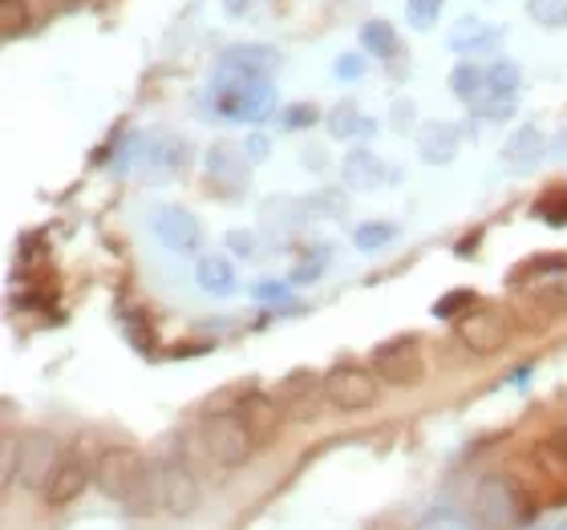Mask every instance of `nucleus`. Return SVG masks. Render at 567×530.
<instances>
[{
	"label": "nucleus",
	"mask_w": 567,
	"mask_h": 530,
	"mask_svg": "<svg viewBox=\"0 0 567 530\" xmlns=\"http://www.w3.org/2000/svg\"><path fill=\"white\" fill-rule=\"evenodd\" d=\"M305 166H308V170H324V166H329V154H324V150H305Z\"/></svg>",
	"instance_id": "44"
},
{
	"label": "nucleus",
	"mask_w": 567,
	"mask_h": 530,
	"mask_svg": "<svg viewBox=\"0 0 567 530\" xmlns=\"http://www.w3.org/2000/svg\"><path fill=\"white\" fill-rule=\"evenodd\" d=\"M29 29V0H0V37L17 41Z\"/></svg>",
	"instance_id": "28"
},
{
	"label": "nucleus",
	"mask_w": 567,
	"mask_h": 530,
	"mask_svg": "<svg viewBox=\"0 0 567 530\" xmlns=\"http://www.w3.org/2000/svg\"><path fill=\"white\" fill-rule=\"evenodd\" d=\"M227 248L236 251V256H244V260H260V256H264L260 239L251 236V231H244V227H236V231H227Z\"/></svg>",
	"instance_id": "35"
},
{
	"label": "nucleus",
	"mask_w": 567,
	"mask_h": 530,
	"mask_svg": "<svg viewBox=\"0 0 567 530\" xmlns=\"http://www.w3.org/2000/svg\"><path fill=\"white\" fill-rule=\"evenodd\" d=\"M373 373L385 385H398V389H410L425 377V356H422V336L417 332H402L393 341L378 344L373 349Z\"/></svg>",
	"instance_id": "4"
},
{
	"label": "nucleus",
	"mask_w": 567,
	"mask_h": 530,
	"mask_svg": "<svg viewBox=\"0 0 567 530\" xmlns=\"http://www.w3.org/2000/svg\"><path fill=\"white\" fill-rule=\"evenodd\" d=\"M527 17L539 29H567V0H527Z\"/></svg>",
	"instance_id": "29"
},
{
	"label": "nucleus",
	"mask_w": 567,
	"mask_h": 530,
	"mask_svg": "<svg viewBox=\"0 0 567 530\" xmlns=\"http://www.w3.org/2000/svg\"><path fill=\"white\" fill-rule=\"evenodd\" d=\"M154 474H158V507H163L166 515L187 519V515H195V510H199L203 486H199V478H195V470H190L187 458H183V461H178V458L158 461V466H154Z\"/></svg>",
	"instance_id": "8"
},
{
	"label": "nucleus",
	"mask_w": 567,
	"mask_h": 530,
	"mask_svg": "<svg viewBox=\"0 0 567 530\" xmlns=\"http://www.w3.org/2000/svg\"><path fill=\"white\" fill-rule=\"evenodd\" d=\"M417 530H471V522L462 519L454 507H430L417 522Z\"/></svg>",
	"instance_id": "32"
},
{
	"label": "nucleus",
	"mask_w": 567,
	"mask_h": 530,
	"mask_svg": "<svg viewBox=\"0 0 567 530\" xmlns=\"http://www.w3.org/2000/svg\"><path fill=\"white\" fill-rule=\"evenodd\" d=\"M458 341L478 356L498 353L507 344V320L491 308H471L466 316H458Z\"/></svg>",
	"instance_id": "10"
},
{
	"label": "nucleus",
	"mask_w": 567,
	"mask_h": 530,
	"mask_svg": "<svg viewBox=\"0 0 567 530\" xmlns=\"http://www.w3.org/2000/svg\"><path fill=\"white\" fill-rule=\"evenodd\" d=\"M207 102L219 118L227 122H264L272 118L276 110V90L268 77H244V73H215L212 90H207Z\"/></svg>",
	"instance_id": "2"
},
{
	"label": "nucleus",
	"mask_w": 567,
	"mask_h": 530,
	"mask_svg": "<svg viewBox=\"0 0 567 530\" xmlns=\"http://www.w3.org/2000/svg\"><path fill=\"white\" fill-rule=\"evenodd\" d=\"M341 175H344V187L349 190H378L381 183H385V175H393V170L381 163L369 146H353V150L344 154Z\"/></svg>",
	"instance_id": "17"
},
{
	"label": "nucleus",
	"mask_w": 567,
	"mask_h": 530,
	"mask_svg": "<svg viewBox=\"0 0 567 530\" xmlns=\"http://www.w3.org/2000/svg\"><path fill=\"white\" fill-rule=\"evenodd\" d=\"M203 446H207V458H212L215 466L236 470V466H244V461L251 458L256 437H251V429L244 425L239 413H212V422L203 429Z\"/></svg>",
	"instance_id": "5"
},
{
	"label": "nucleus",
	"mask_w": 567,
	"mask_h": 530,
	"mask_svg": "<svg viewBox=\"0 0 567 530\" xmlns=\"http://www.w3.org/2000/svg\"><path fill=\"white\" fill-rule=\"evenodd\" d=\"M462 308H478V300H474V292H466V288H458V292H446V295H437L434 300V312L437 320H450V316H458Z\"/></svg>",
	"instance_id": "33"
},
{
	"label": "nucleus",
	"mask_w": 567,
	"mask_h": 530,
	"mask_svg": "<svg viewBox=\"0 0 567 530\" xmlns=\"http://www.w3.org/2000/svg\"><path fill=\"white\" fill-rule=\"evenodd\" d=\"M239 146H244V154H248L251 166H260V163H268V158H272V142L264 138V134H248Z\"/></svg>",
	"instance_id": "40"
},
{
	"label": "nucleus",
	"mask_w": 567,
	"mask_h": 530,
	"mask_svg": "<svg viewBox=\"0 0 567 530\" xmlns=\"http://www.w3.org/2000/svg\"><path fill=\"white\" fill-rule=\"evenodd\" d=\"M414 118H417V106L414 102H410V97H398V102H393V118H390V126L398 134H410L414 131Z\"/></svg>",
	"instance_id": "37"
},
{
	"label": "nucleus",
	"mask_w": 567,
	"mask_h": 530,
	"mask_svg": "<svg viewBox=\"0 0 567 530\" xmlns=\"http://www.w3.org/2000/svg\"><path fill=\"white\" fill-rule=\"evenodd\" d=\"M195 283L207 295H236L239 288L236 263L227 260V256H203L199 268H195Z\"/></svg>",
	"instance_id": "21"
},
{
	"label": "nucleus",
	"mask_w": 567,
	"mask_h": 530,
	"mask_svg": "<svg viewBox=\"0 0 567 530\" xmlns=\"http://www.w3.org/2000/svg\"><path fill=\"white\" fill-rule=\"evenodd\" d=\"M251 0H224V9H227V17H239V12L248 9Z\"/></svg>",
	"instance_id": "45"
},
{
	"label": "nucleus",
	"mask_w": 567,
	"mask_h": 530,
	"mask_svg": "<svg viewBox=\"0 0 567 530\" xmlns=\"http://www.w3.org/2000/svg\"><path fill=\"white\" fill-rule=\"evenodd\" d=\"M527 519L523 490L511 482L507 474H486L474 486V522L483 530H515Z\"/></svg>",
	"instance_id": "3"
},
{
	"label": "nucleus",
	"mask_w": 567,
	"mask_h": 530,
	"mask_svg": "<svg viewBox=\"0 0 567 530\" xmlns=\"http://www.w3.org/2000/svg\"><path fill=\"white\" fill-rule=\"evenodd\" d=\"M4 486L17 482V437H4Z\"/></svg>",
	"instance_id": "42"
},
{
	"label": "nucleus",
	"mask_w": 567,
	"mask_h": 530,
	"mask_svg": "<svg viewBox=\"0 0 567 530\" xmlns=\"http://www.w3.org/2000/svg\"><path fill=\"white\" fill-rule=\"evenodd\" d=\"M458 146H462V134L454 122H425L422 131H417V158L430 166L454 163Z\"/></svg>",
	"instance_id": "16"
},
{
	"label": "nucleus",
	"mask_w": 567,
	"mask_h": 530,
	"mask_svg": "<svg viewBox=\"0 0 567 530\" xmlns=\"http://www.w3.org/2000/svg\"><path fill=\"white\" fill-rule=\"evenodd\" d=\"M320 110L308 106V102H296V106H284L280 114V131H305V126H317Z\"/></svg>",
	"instance_id": "34"
},
{
	"label": "nucleus",
	"mask_w": 567,
	"mask_h": 530,
	"mask_svg": "<svg viewBox=\"0 0 567 530\" xmlns=\"http://www.w3.org/2000/svg\"><path fill=\"white\" fill-rule=\"evenodd\" d=\"M378 131V122L365 118L353 102H341V106L329 114V134L337 142H357V138H369V134Z\"/></svg>",
	"instance_id": "23"
},
{
	"label": "nucleus",
	"mask_w": 567,
	"mask_h": 530,
	"mask_svg": "<svg viewBox=\"0 0 567 530\" xmlns=\"http://www.w3.org/2000/svg\"><path fill=\"white\" fill-rule=\"evenodd\" d=\"M361 49H365L369 58L393 61L402 53V41H398V29L385 17H373V21L361 24Z\"/></svg>",
	"instance_id": "22"
},
{
	"label": "nucleus",
	"mask_w": 567,
	"mask_h": 530,
	"mask_svg": "<svg viewBox=\"0 0 567 530\" xmlns=\"http://www.w3.org/2000/svg\"><path fill=\"white\" fill-rule=\"evenodd\" d=\"M138 163L154 175H178L190 163V150L187 142L178 138H146V146L138 150Z\"/></svg>",
	"instance_id": "19"
},
{
	"label": "nucleus",
	"mask_w": 567,
	"mask_h": 530,
	"mask_svg": "<svg viewBox=\"0 0 567 530\" xmlns=\"http://www.w3.org/2000/svg\"><path fill=\"white\" fill-rule=\"evenodd\" d=\"M65 4H73V0H65Z\"/></svg>",
	"instance_id": "46"
},
{
	"label": "nucleus",
	"mask_w": 567,
	"mask_h": 530,
	"mask_svg": "<svg viewBox=\"0 0 567 530\" xmlns=\"http://www.w3.org/2000/svg\"><path fill=\"white\" fill-rule=\"evenodd\" d=\"M539 158H544V131L539 126H519L503 146V163L511 170H535Z\"/></svg>",
	"instance_id": "20"
},
{
	"label": "nucleus",
	"mask_w": 567,
	"mask_h": 530,
	"mask_svg": "<svg viewBox=\"0 0 567 530\" xmlns=\"http://www.w3.org/2000/svg\"><path fill=\"white\" fill-rule=\"evenodd\" d=\"M236 413L244 417V425L251 429V437H256V446H268L276 434H280V425H284V405L280 397H272V393H260V389H251L239 397Z\"/></svg>",
	"instance_id": "11"
},
{
	"label": "nucleus",
	"mask_w": 567,
	"mask_h": 530,
	"mask_svg": "<svg viewBox=\"0 0 567 530\" xmlns=\"http://www.w3.org/2000/svg\"><path fill=\"white\" fill-rule=\"evenodd\" d=\"M317 389H324V385H317V373H308V368H296V373H288V377L280 381L276 397H280L284 413H292L296 422H305V417H312Z\"/></svg>",
	"instance_id": "18"
},
{
	"label": "nucleus",
	"mask_w": 567,
	"mask_h": 530,
	"mask_svg": "<svg viewBox=\"0 0 567 530\" xmlns=\"http://www.w3.org/2000/svg\"><path fill=\"white\" fill-rule=\"evenodd\" d=\"M264 219L276 227H300L308 219V207H305V199H288V195L280 199V195H276V199L264 202Z\"/></svg>",
	"instance_id": "27"
},
{
	"label": "nucleus",
	"mask_w": 567,
	"mask_h": 530,
	"mask_svg": "<svg viewBox=\"0 0 567 530\" xmlns=\"http://www.w3.org/2000/svg\"><path fill=\"white\" fill-rule=\"evenodd\" d=\"M519 65L515 61H495L491 70H486V97L483 102H491V97H515L519 94ZM478 102V106H483Z\"/></svg>",
	"instance_id": "25"
},
{
	"label": "nucleus",
	"mask_w": 567,
	"mask_h": 530,
	"mask_svg": "<svg viewBox=\"0 0 567 530\" xmlns=\"http://www.w3.org/2000/svg\"><path fill=\"white\" fill-rule=\"evenodd\" d=\"M332 73H337V82H361L365 77V58L361 53H341L332 61Z\"/></svg>",
	"instance_id": "36"
},
{
	"label": "nucleus",
	"mask_w": 567,
	"mask_h": 530,
	"mask_svg": "<svg viewBox=\"0 0 567 530\" xmlns=\"http://www.w3.org/2000/svg\"><path fill=\"white\" fill-rule=\"evenodd\" d=\"M251 295H260V300H276V295H288V288H284V283H256Z\"/></svg>",
	"instance_id": "43"
},
{
	"label": "nucleus",
	"mask_w": 567,
	"mask_h": 530,
	"mask_svg": "<svg viewBox=\"0 0 567 530\" xmlns=\"http://www.w3.org/2000/svg\"><path fill=\"white\" fill-rule=\"evenodd\" d=\"M437 17H442V0H405V21L414 24L417 33L434 29Z\"/></svg>",
	"instance_id": "31"
},
{
	"label": "nucleus",
	"mask_w": 567,
	"mask_h": 530,
	"mask_svg": "<svg viewBox=\"0 0 567 530\" xmlns=\"http://www.w3.org/2000/svg\"><path fill=\"white\" fill-rule=\"evenodd\" d=\"M503 45V29L483 17H462L454 29H450V49L462 53V58H471V53H495Z\"/></svg>",
	"instance_id": "14"
},
{
	"label": "nucleus",
	"mask_w": 567,
	"mask_h": 530,
	"mask_svg": "<svg viewBox=\"0 0 567 530\" xmlns=\"http://www.w3.org/2000/svg\"><path fill=\"white\" fill-rule=\"evenodd\" d=\"M284 65V58L272 45H231L219 58V70L227 73H244V77H272Z\"/></svg>",
	"instance_id": "15"
},
{
	"label": "nucleus",
	"mask_w": 567,
	"mask_h": 530,
	"mask_svg": "<svg viewBox=\"0 0 567 530\" xmlns=\"http://www.w3.org/2000/svg\"><path fill=\"white\" fill-rule=\"evenodd\" d=\"M90 466H85L82 458H65L58 466V470H53V478H49V486H45V507H70V502H78V498L85 495V486H90Z\"/></svg>",
	"instance_id": "13"
},
{
	"label": "nucleus",
	"mask_w": 567,
	"mask_h": 530,
	"mask_svg": "<svg viewBox=\"0 0 567 530\" xmlns=\"http://www.w3.org/2000/svg\"><path fill=\"white\" fill-rule=\"evenodd\" d=\"M353 243H357V251H365V256H378V251H385L390 243H398V227L381 224V219H373V224H361L353 231Z\"/></svg>",
	"instance_id": "26"
},
{
	"label": "nucleus",
	"mask_w": 567,
	"mask_h": 530,
	"mask_svg": "<svg viewBox=\"0 0 567 530\" xmlns=\"http://www.w3.org/2000/svg\"><path fill=\"white\" fill-rule=\"evenodd\" d=\"M61 461H65V454H61L53 434H41V429H37V434L17 437V482H21L24 490L45 495L49 478H53V470H58Z\"/></svg>",
	"instance_id": "6"
},
{
	"label": "nucleus",
	"mask_w": 567,
	"mask_h": 530,
	"mask_svg": "<svg viewBox=\"0 0 567 530\" xmlns=\"http://www.w3.org/2000/svg\"><path fill=\"white\" fill-rule=\"evenodd\" d=\"M450 90H454L458 102H466V106L474 110L486 97V70H478V65H471V61H462L458 70L450 73Z\"/></svg>",
	"instance_id": "24"
},
{
	"label": "nucleus",
	"mask_w": 567,
	"mask_h": 530,
	"mask_svg": "<svg viewBox=\"0 0 567 530\" xmlns=\"http://www.w3.org/2000/svg\"><path fill=\"white\" fill-rule=\"evenodd\" d=\"M203 166H207V178H212L219 190H239L244 187V178H248V154H244V146H236V142H215L212 150H207V158H203Z\"/></svg>",
	"instance_id": "12"
},
{
	"label": "nucleus",
	"mask_w": 567,
	"mask_h": 530,
	"mask_svg": "<svg viewBox=\"0 0 567 530\" xmlns=\"http://www.w3.org/2000/svg\"><path fill=\"white\" fill-rule=\"evenodd\" d=\"M308 215H324V219H341L344 215V190H317V195H308L305 199Z\"/></svg>",
	"instance_id": "30"
},
{
	"label": "nucleus",
	"mask_w": 567,
	"mask_h": 530,
	"mask_svg": "<svg viewBox=\"0 0 567 530\" xmlns=\"http://www.w3.org/2000/svg\"><path fill=\"white\" fill-rule=\"evenodd\" d=\"M320 271H324V256H308L292 268V283H312L320 280Z\"/></svg>",
	"instance_id": "41"
},
{
	"label": "nucleus",
	"mask_w": 567,
	"mask_h": 530,
	"mask_svg": "<svg viewBox=\"0 0 567 530\" xmlns=\"http://www.w3.org/2000/svg\"><path fill=\"white\" fill-rule=\"evenodd\" d=\"M97 490L131 510V515H151L158 507V474L146 466L134 446H106L94 461Z\"/></svg>",
	"instance_id": "1"
},
{
	"label": "nucleus",
	"mask_w": 567,
	"mask_h": 530,
	"mask_svg": "<svg viewBox=\"0 0 567 530\" xmlns=\"http://www.w3.org/2000/svg\"><path fill=\"white\" fill-rule=\"evenodd\" d=\"M154 239L175 256H195L203 248V224L187 207H158L151 219Z\"/></svg>",
	"instance_id": "9"
},
{
	"label": "nucleus",
	"mask_w": 567,
	"mask_h": 530,
	"mask_svg": "<svg viewBox=\"0 0 567 530\" xmlns=\"http://www.w3.org/2000/svg\"><path fill=\"white\" fill-rule=\"evenodd\" d=\"M535 458L544 461L547 474H551V478H559V482L567 486V458H564V454H559L556 446H539V449H535Z\"/></svg>",
	"instance_id": "38"
},
{
	"label": "nucleus",
	"mask_w": 567,
	"mask_h": 530,
	"mask_svg": "<svg viewBox=\"0 0 567 530\" xmlns=\"http://www.w3.org/2000/svg\"><path fill=\"white\" fill-rule=\"evenodd\" d=\"M474 114H483L486 122H503L515 114V97H491L483 106H474Z\"/></svg>",
	"instance_id": "39"
},
{
	"label": "nucleus",
	"mask_w": 567,
	"mask_h": 530,
	"mask_svg": "<svg viewBox=\"0 0 567 530\" xmlns=\"http://www.w3.org/2000/svg\"><path fill=\"white\" fill-rule=\"evenodd\" d=\"M378 393H381V381L373 368H361V365H337L324 377V397H329L332 409L341 413H365L378 405Z\"/></svg>",
	"instance_id": "7"
}]
</instances>
